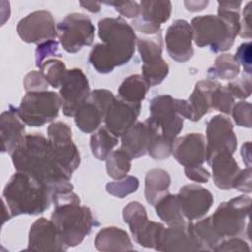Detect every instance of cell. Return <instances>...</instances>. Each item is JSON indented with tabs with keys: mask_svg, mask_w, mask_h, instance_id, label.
I'll list each match as a JSON object with an SVG mask.
<instances>
[{
	"mask_svg": "<svg viewBox=\"0 0 252 252\" xmlns=\"http://www.w3.org/2000/svg\"><path fill=\"white\" fill-rule=\"evenodd\" d=\"M12 161L17 171L35 178L50 192L51 197L57 193L73 191L69 175L57 161L48 139L39 134L25 135L11 153Z\"/></svg>",
	"mask_w": 252,
	"mask_h": 252,
	"instance_id": "1",
	"label": "cell"
},
{
	"mask_svg": "<svg viewBox=\"0 0 252 252\" xmlns=\"http://www.w3.org/2000/svg\"><path fill=\"white\" fill-rule=\"evenodd\" d=\"M241 1H219L218 15L192 19L193 39L198 47L210 46L213 52L230 49L239 34Z\"/></svg>",
	"mask_w": 252,
	"mask_h": 252,
	"instance_id": "2",
	"label": "cell"
},
{
	"mask_svg": "<svg viewBox=\"0 0 252 252\" xmlns=\"http://www.w3.org/2000/svg\"><path fill=\"white\" fill-rule=\"evenodd\" d=\"M51 200L54 204L51 220L67 249L79 245L93 227L98 225L91 209L82 206L80 198L73 191L54 194Z\"/></svg>",
	"mask_w": 252,
	"mask_h": 252,
	"instance_id": "3",
	"label": "cell"
},
{
	"mask_svg": "<svg viewBox=\"0 0 252 252\" xmlns=\"http://www.w3.org/2000/svg\"><path fill=\"white\" fill-rule=\"evenodd\" d=\"M3 199L12 217L42 214L52 202L51 194L43 184L21 171L9 179L3 190Z\"/></svg>",
	"mask_w": 252,
	"mask_h": 252,
	"instance_id": "4",
	"label": "cell"
},
{
	"mask_svg": "<svg viewBox=\"0 0 252 252\" xmlns=\"http://www.w3.org/2000/svg\"><path fill=\"white\" fill-rule=\"evenodd\" d=\"M98 36L115 67L128 63L135 53L137 36L122 18H103L98 22Z\"/></svg>",
	"mask_w": 252,
	"mask_h": 252,
	"instance_id": "5",
	"label": "cell"
},
{
	"mask_svg": "<svg viewBox=\"0 0 252 252\" xmlns=\"http://www.w3.org/2000/svg\"><path fill=\"white\" fill-rule=\"evenodd\" d=\"M250 205L251 198L242 195L218 206L210 220L221 240L225 237L238 236L248 228Z\"/></svg>",
	"mask_w": 252,
	"mask_h": 252,
	"instance_id": "6",
	"label": "cell"
},
{
	"mask_svg": "<svg viewBox=\"0 0 252 252\" xmlns=\"http://www.w3.org/2000/svg\"><path fill=\"white\" fill-rule=\"evenodd\" d=\"M60 108L59 94L50 91H40L27 92L16 110L26 125L40 127L56 118Z\"/></svg>",
	"mask_w": 252,
	"mask_h": 252,
	"instance_id": "7",
	"label": "cell"
},
{
	"mask_svg": "<svg viewBox=\"0 0 252 252\" xmlns=\"http://www.w3.org/2000/svg\"><path fill=\"white\" fill-rule=\"evenodd\" d=\"M57 37L62 47L69 53H76L89 46L94 39L95 28L91 19L84 14L67 15L57 26Z\"/></svg>",
	"mask_w": 252,
	"mask_h": 252,
	"instance_id": "8",
	"label": "cell"
},
{
	"mask_svg": "<svg viewBox=\"0 0 252 252\" xmlns=\"http://www.w3.org/2000/svg\"><path fill=\"white\" fill-rule=\"evenodd\" d=\"M122 217L129 225L134 240L143 247L156 248L159 235L164 228L160 222L149 220L145 207L139 202H130L123 208Z\"/></svg>",
	"mask_w": 252,
	"mask_h": 252,
	"instance_id": "9",
	"label": "cell"
},
{
	"mask_svg": "<svg viewBox=\"0 0 252 252\" xmlns=\"http://www.w3.org/2000/svg\"><path fill=\"white\" fill-rule=\"evenodd\" d=\"M52 152L63 169L72 176L81 162L80 153L72 139V130L65 122H53L47 128Z\"/></svg>",
	"mask_w": 252,
	"mask_h": 252,
	"instance_id": "10",
	"label": "cell"
},
{
	"mask_svg": "<svg viewBox=\"0 0 252 252\" xmlns=\"http://www.w3.org/2000/svg\"><path fill=\"white\" fill-rule=\"evenodd\" d=\"M150 117L158 125L161 136L174 143L183 128V117L178 113L176 98L169 94L155 96L150 102Z\"/></svg>",
	"mask_w": 252,
	"mask_h": 252,
	"instance_id": "11",
	"label": "cell"
},
{
	"mask_svg": "<svg viewBox=\"0 0 252 252\" xmlns=\"http://www.w3.org/2000/svg\"><path fill=\"white\" fill-rule=\"evenodd\" d=\"M141 59L142 76L150 87L160 84L168 75L169 67L162 58V44L160 37L137 38L136 43Z\"/></svg>",
	"mask_w": 252,
	"mask_h": 252,
	"instance_id": "12",
	"label": "cell"
},
{
	"mask_svg": "<svg viewBox=\"0 0 252 252\" xmlns=\"http://www.w3.org/2000/svg\"><path fill=\"white\" fill-rule=\"evenodd\" d=\"M91 94L87 76L79 68L68 70L59 89L61 109L64 115L74 116Z\"/></svg>",
	"mask_w": 252,
	"mask_h": 252,
	"instance_id": "13",
	"label": "cell"
},
{
	"mask_svg": "<svg viewBox=\"0 0 252 252\" xmlns=\"http://www.w3.org/2000/svg\"><path fill=\"white\" fill-rule=\"evenodd\" d=\"M17 32L27 43L40 44L57 37L55 21L52 14L46 10L34 11L21 19L17 25Z\"/></svg>",
	"mask_w": 252,
	"mask_h": 252,
	"instance_id": "14",
	"label": "cell"
},
{
	"mask_svg": "<svg viewBox=\"0 0 252 252\" xmlns=\"http://www.w3.org/2000/svg\"><path fill=\"white\" fill-rule=\"evenodd\" d=\"M236 148L237 138L231 120L221 114L211 118L206 129V160L217 152L228 151L233 154Z\"/></svg>",
	"mask_w": 252,
	"mask_h": 252,
	"instance_id": "15",
	"label": "cell"
},
{
	"mask_svg": "<svg viewBox=\"0 0 252 252\" xmlns=\"http://www.w3.org/2000/svg\"><path fill=\"white\" fill-rule=\"evenodd\" d=\"M161 134L158 125L151 117L144 122H136L121 135V148L131 158H138L148 151L158 135Z\"/></svg>",
	"mask_w": 252,
	"mask_h": 252,
	"instance_id": "16",
	"label": "cell"
},
{
	"mask_svg": "<svg viewBox=\"0 0 252 252\" xmlns=\"http://www.w3.org/2000/svg\"><path fill=\"white\" fill-rule=\"evenodd\" d=\"M193 30L191 25L183 19L175 20L166 30L165 47L169 57L183 63L194 55Z\"/></svg>",
	"mask_w": 252,
	"mask_h": 252,
	"instance_id": "17",
	"label": "cell"
},
{
	"mask_svg": "<svg viewBox=\"0 0 252 252\" xmlns=\"http://www.w3.org/2000/svg\"><path fill=\"white\" fill-rule=\"evenodd\" d=\"M181 211L189 221L205 217L214 203L212 193L199 185L187 184L179 189L177 194Z\"/></svg>",
	"mask_w": 252,
	"mask_h": 252,
	"instance_id": "18",
	"label": "cell"
},
{
	"mask_svg": "<svg viewBox=\"0 0 252 252\" xmlns=\"http://www.w3.org/2000/svg\"><path fill=\"white\" fill-rule=\"evenodd\" d=\"M140 14L132 22L139 32L146 34L159 32L161 24L168 21L171 15L172 5L170 1H141Z\"/></svg>",
	"mask_w": 252,
	"mask_h": 252,
	"instance_id": "19",
	"label": "cell"
},
{
	"mask_svg": "<svg viewBox=\"0 0 252 252\" xmlns=\"http://www.w3.org/2000/svg\"><path fill=\"white\" fill-rule=\"evenodd\" d=\"M171 154L184 168L203 165L206 160V139L201 133L186 134L174 141Z\"/></svg>",
	"mask_w": 252,
	"mask_h": 252,
	"instance_id": "20",
	"label": "cell"
},
{
	"mask_svg": "<svg viewBox=\"0 0 252 252\" xmlns=\"http://www.w3.org/2000/svg\"><path fill=\"white\" fill-rule=\"evenodd\" d=\"M27 250L61 252L67 248L62 243L54 222L51 220L39 218L30 228Z\"/></svg>",
	"mask_w": 252,
	"mask_h": 252,
	"instance_id": "21",
	"label": "cell"
},
{
	"mask_svg": "<svg viewBox=\"0 0 252 252\" xmlns=\"http://www.w3.org/2000/svg\"><path fill=\"white\" fill-rule=\"evenodd\" d=\"M155 249L162 252L202 251V247L192 230L191 221L181 225L164 227Z\"/></svg>",
	"mask_w": 252,
	"mask_h": 252,
	"instance_id": "22",
	"label": "cell"
},
{
	"mask_svg": "<svg viewBox=\"0 0 252 252\" xmlns=\"http://www.w3.org/2000/svg\"><path fill=\"white\" fill-rule=\"evenodd\" d=\"M141 104H132L115 97L104 115L105 127L114 136L121 137L137 121Z\"/></svg>",
	"mask_w": 252,
	"mask_h": 252,
	"instance_id": "23",
	"label": "cell"
},
{
	"mask_svg": "<svg viewBox=\"0 0 252 252\" xmlns=\"http://www.w3.org/2000/svg\"><path fill=\"white\" fill-rule=\"evenodd\" d=\"M232 155L228 151H220L206 160L212 168L215 185L221 190L231 189L232 182L240 170Z\"/></svg>",
	"mask_w": 252,
	"mask_h": 252,
	"instance_id": "24",
	"label": "cell"
},
{
	"mask_svg": "<svg viewBox=\"0 0 252 252\" xmlns=\"http://www.w3.org/2000/svg\"><path fill=\"white\" fill-rule=\"evenodd\" d=\"M1 152L12 153L25 136V123L12 104L0 116Z\"/></svg>",
	"mask_w": 252,
	"mask_h": 252,
	"instance_id": "25",
	"label": "cell"
},
{
	"mask_svg": "<svg viewBox=\"0 0 252 252\" xmlns=\"http://www.w3.org/2000/svg\"><path fill=\"white\" fill-rule=\"evenodd\" d=\"M218 82L213 80L199 81L188 99H186L189 108V120L199 121L204 115L212 110L211 95Z\"/></svg>",
	"mask_w": 252,
	"mask_h": 252,
	"instance_id": "26",
	"label": "cell"
},
{
	"mask_svg": "<svg viewBox=\"0 0 252 252\" xmlns=\"http://www.w3.org/2000/svg\"><path fill=\"white\" fill-rule=\"evenodd\" d=\"M94 245L97 250L103 252L133 250L132 241L128 233L118 227H104L96 234Z\"/></svg>",
	"mask_w": 252,
	"mask_h": 252,
	"instance_id": "27",
	"label": "cell"
},
{
	"mask_svg": "<svg viewBox=\"0 0 252 252\" xmlns=\"http://www.w3.org/2000/svg\"><path fill=\"white\" fill-rule=\"evenodd\" d=\"M170 181V176L164 169H150L145 177V197L147 202L155 206L162 196L168 193Z\"/></svg>",
	"mask_w": 252,
	"mask_h": 252,
	"instance_id": "28",
	"label": "cell"
},
{
	"mask_svg": "<svg viewBox=\"0 0 252 252\" xmlns=\"http://www.w3.org/2000/svg\"><path fill=\"white\" fill-rule=\"evenodd\" d=\"M104 115L105 112L89 97L78 108L74 117L77 127L82 132L90 134L98 129L104 119Z\"/></svg>",
	"mask_w": 252,
	"mask_h": 252,
	"instance_id": "29",
	"label": "cell"
},
{
	"mask_svg": "<svg viewBox=\"0 0 252 252\" xmlns=\"http://www.w3.org/2000/svg\"><path fill=\"white\" fill-rule=\"evenodd\" d=\"M155 209L159 219L168 226L186 223L177 195L165 194L155 204Z\"/></svg>",
	"mask_w": 252,
	"mask_h": 252,
	"instance_id": "30",
	"label": "cell"
},
{
	"mask_svg": "<svg viewBox=\"0 0 252 252\" xmlns=\"http://www.w3.org/2000/svg\"><path fill=\"white\" fill-rule=\"evenodd\" d=\"M150 88L142 75H131L120 84L118 98L132 104H141Z\"/></svg>",
	"mask_w": 252,
	"mask_h": 252,
	"instance_id": "31",
	"label": "cell"
},
{
	"mask_svg": "<svg viewBox=\"0 0 252 252\" xmlns=\"http://www.w3.org/2000/svg\"><path fill=\"white\" fill-rule=\"evenodd\" d=\"M240 71V65L230 53L219 55L214 62V65L208 70L209 79L232 80L236 78Z\"/></svg>",
	"mask_w": 252,
	"mask_h": 252,
	"instance_id": "32",
	"label": "cell"
},
{
	"mask_svg": "<svg viewBox=\"0 0 252 252\" xmlns=\"http://www.w3.org/2000/svg\"><path fill=\"white\" fill-rule=\"evenodd\" d=\"M117 143L118 138L108 131L106 127H102L91 136L90 146L92 154L97 159L105 160Z\"/></svg>",
	"mask_w": 252,
	"mask_h": 252,
	"instance_id": "33",
	"label": "cell"
},
{
	"mask_svg": "<svg viewBox=\"0 0 252 252\" xmlns=\"http://www.w3.org/2000/svg\"><path fill=\"white\" fill-rule=\"evenodd\" d=\"M105 160L107 175L115 180L126 177L131 169L132 158L122 149L112 151Z\"/></svg>",
	"mask_w": 252,
	"mask_h": 252,
	"instance_id": "34",
	"label": "cell"
},
{
	"mask_svg": "<svg viewBox=\"0 0 252 252\" xmlns=\"http://www.w3.org/2000/svg\"><path fill=\"white\" fill-rule=\"evenodd\" d=\"M191 225L202 251H214L215 247L221 241L212 226L210 217L202 219L195 223L191 221Z\"/></svg>",
	"mask_w": 252,
	"mask_h": 252,
	"instance_id": "35",
	"label": "cell"
},
{
	"mask_svg": "<svg viewBox=\"0 0 252 252\" xmlns=\"http://www.w3.org/2000/svg\"><path fill=\"white\" fill-rule=\"evenodd\" d=\"M39 70L44 75L49 86L54 89L60 88L62 81L67 73L64 62L57 59H47L40 66Z\"/></svg>",
	"mask_w": 252,
	"mask_h": 252,
	"instance_id": "36",
	"label": "cell"
},
{
	"mask_svg": "<svg viewBox=\"0 0 252 252\" xmlns=\"http://www.w3.org/2000/svg\"><path fill=\"white\" fill-rule=\"evenodd\" d=\"M234 99L227 87L218 83L211 95L212 109H216L224 114H230L234 105Z\"/></svg>",
	"mask_w": 252,
	"mask_h": 252,
	"instance_id": "37",
	"label": "cell"
},
{
	"mask_svg": "<svg viewBox=\"0 0 252 252\" xmlns=\"http://www.w3.org/2000/svg\"><path fill=\"white\" fill-rule=\"evenodd\" d=\"M139 188V179L132 175H127L126 177L108 182L105 186L107 193L117 198H125L129 194L136 192Z\"/></svg>",
	"mask_w": 252,
	"mask_h": 252,
	"instance_id": "38",
	"label": "cell"
},
{
	"mask_svg": "<svg viewBox=\"0 0 252 252\" xmlns=\"http://www.w3.org/2000/svg\"><path fill=\"white\" fill-rule=\"evenodd\" d=\"M89 61L100 74L111 73L115 68L113 62L104 51L102 43H97L92 48L89 55Z\"/></svg>",
	"mask_w": 252,
	"mask_h": 252,
	"instance_id": "39",
	"label": "cell"
},
{
	"mask_svg": "<svg viewBox=\"0 0 252 252\" xmlns=\"http://www.w3.org/2000/svg\"><path fill=\"white\" fill-rule=\"evenodd\" d=\"M226 87L234 98L246 99L251 94V76L243 74L242 78L235 82L229 83L226 85Z\"/></svg>",
	"mask_w": 252,
	"mask_h": 252,
	"instance_id": "40",
	"label": "cell"
},
{
	"mask_svg": "<svg viewBox=\"0 0 252 252\" xmlns=\"http://www.w3.org/2000/svg\"><path fill=\"white\" fill-rule=\"evenodd\" d=\"M231 114L236 125L240 127H251V103L246 101H239L233 105Z\"/></svg>",
	"mask_w": 252,
	"mask_h": 252,
	"instance_id": "41",
	"label": "cell"
},
{
	"mask_svg": "<svg viewBox=\"0 0 252 252\" xmlns=\"http://www.w3.org/2000/svg\"><path fill=\"white\" fill-rule=\"evenodd\" d=\"M24 88L27 92L46 91L49 84L41 71H31L24 78Z\"/></svg>",
	"mask_w": 252,
	"mask_h": 252,
	"instance_id": "42",
	"label": "cell"
},
{
	"mask_svg": "<svg viewBox=\"0 0 252 252\" xmlns=\"http://www.w3.org/2000/svg\"><path fill=\"white\" fill-rule=\"evenodd\" d=\"M61 56L58 51V42L56 40H47L37 45L35 50V65L40 68L47 57Z\"/></svg>",
	"mask_w": 252,
	"mask_h": 252,
	"instance_id": "43",
	"label": "cell"
},
{
	"mask_svg": "<svg viewBox=\"0 0 252 252\" xmlns=\"http://www.w3.org/2000/svg\"><path fill=\"white\" fill-rule=\"evenodd\" d=\"M251 42H244L237 48L234 58L239 65H242L244 74L251 76L252 73V52H251Z\"/></svg>",
	"mask_w": 252,
	"mask_h": 252,
	"instance_id": "44",
	"label": "cell"
},
{
	"mask_svg": "<svg viewBox=\"0 0 252 252\" xmlns=\"http://www.w3.org/2000/svg\"><path fill=\"white\" fill-rule=\"evenodd\" d=\"M104 3L113 6L119 14L129 19H135L140 14V5L136 1H110Z\"/></svg>",
	"mask_w": 252,
	"mask_h": 252,
	"instance_id": "45",
	"label": "cell"
},
{
	"mask_svg": "<svg viewBox=\"0 0 252 252\" xmlns=\"http://www.w3.org/2000/svg\"><path fill=\"white\" fill-rule=\"evenodd\" d=\"M214 251H250V247L246 241L236 236L223 238L214 249Z\"/></svg>",
	"mask_w": 252,
	"mask_h": 252,
	"instance_id": "46",
	"label": "cell"
},
{
	"mask_svg": "<svg viewBox=\"0 0 252 252\" xmlns=\"http://www.w3.org/2000/svg\"><path fill=\"white\" fill-rule=\"evenodd\" d=\"M251 167H246L245 169L239 170L238 174L235 176L231 188H235L243 193H251Z\"/></svg>",
	"mask_w": 252,
	"mask_h": 252,
	"instance_id": "47",
	"label": "cell"
},
{
	"mask_svg": "<svg viewBox=\"0 0 252 252\" xmlns=\"http://www.w3.org/2000/svg\"><path fill=\"white\" fill-rule=\"evenodd\" d=\"M243 18L240 21L239 34L242 38L250 39L252 35L251 30V15H252V2H248L243 10Z\"/></svg>",
	"mask_w": 252,
	"mask_h": 252,
	"instance_id": "48",
	"label": "cell"
},
{
	"mask_svg": "<svg viewBox=\"0 0 252 252\" xmlns=\"http://www.w3.org/2000/svg\"><path fill=\"white\" fill-rule=\"evenodd\" d=\"M184 172L187 178H189L192 181L200 183H207L211 177L210 172L205 167H203V165L185 167Z\"/></svg>",
	"mask_w": 252,
	"mask_h": 252,
	"instance_id": "49",
	"label": "cell"
},
{
	"mask_svg": "<svg viewBox=\"0 0 252 252\" xmlns=\"http://www.w3.org/2000/svg\"><path fill=\"white\" fill-rule=\"evenodd\" d=\"M209 4L208 1H185L184 5L186 9L190 12H199L206 9L207 5Z\"/></svg>",
	"mask_w": 252,
	"mask_h": 252,
	"instance_id": "50",
	"label": "cell"
},
{
	"mask_svg": "<svg viewBox=\"0 0 252 252\" xmlns=\"http://www.w3.org/2000/svg\"><path fill=\"white\" fill-rule=\"evenodd\" d=\"M250 142H246L241 147V156L243 162L247 165V167H251V154H250Z\"/></svg>",
	"mask_w": 252,
	"mask_h": 252,
	"instance_id": "51",
	"label": "cell"
},
{
	"mask_svg": "<svg viewBox=\"0 0 252 252\" xmlns=\"http://www.w3.org/2000/svg\"><path fill=\"white\" fill-rule=\"evenodd\" d=\"M80 5L92 13H97L101 9V3L94 1H80Z\"/></svg>",
	"mask_w": 252,
	"mask_h": 252,
	"instance_id": "52",
	"label": "cell"
}]
</instances>
